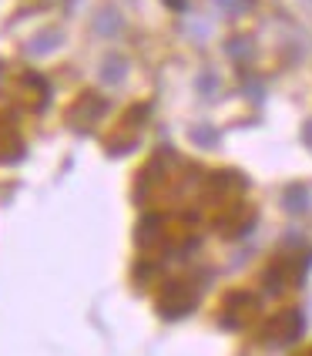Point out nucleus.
<instances>
[{"instance_id": "obj_1", "label": "nucleus", "mask_w": 312, "mask_h": 356, "mask_svg": "<svg viewBox=\"0 0 312 356\" xmlns=\"http://www.w3.org/2000/svg\"><path fill=\"white\" fill-rule=\"evenodd\" d=\"M185 282H175L172 289H168V296L161 299V309H168V316H181V313H188L192 306H195V293H188V289H181Z\"/></svg>"}, {"instance_id": "obj_2", "label": "nucleus", "mask_w": 312, "mask_h": 356, "mask_svg": "<svg viewBox=\"0 0 312 356\" xmlns=\"http://www.w3.org/2000/svg\"><path fill=\"white\" fill-rule=\"evenodd\" d=\"M218 3H222L229 14H242V10H249V7H252V0H218Z\"/></svg>"}]
</instances>
